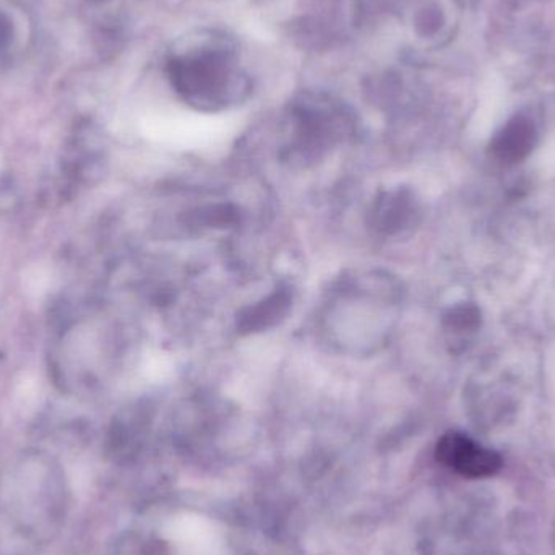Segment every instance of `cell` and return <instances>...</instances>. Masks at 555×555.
Listing matches in <instances>:
<instances>
[{"label": "cell", "mask_w": 555, "mask_h": 555, "mask_svg": "<svg viewBox=\"0 0 555 555\" xmlns=\"http://www.w3.org/2000/svg\"><path fill=\"white\" fill-rule=\"evenodd\" d=\"M436 456L443 466L465 478H488L502 468L501 455L460 433H447L437 443Z\"/></svg>", "instance_id": "6da1fadb"}, {"label": "cell", "mask_w": 555, "mask_h": 555, "mask_svg": "<svg viewBox=\"0 0 555 555\" xmlns=\"http://www.w3.org/2000/svg\"><path fill=\"white\" fill-rule=\"evenodd\" d=\"M414 215V205L406 192H385L372 208V224L380 233L393 234L404 230Z\"/></svg>", "instance_id": "3957f363"}, {"label": "cell", "mask_w": 555, "mask_h": 555, "mask_svg": "<svg viewBox=\"0 0 555 555\" xmlns=\"http://www.w3.org/2000/svg\"><path fill=\"white\" fill-rule=\"evenodd\" d=\"M293 307L289 287L280 286L259 302L247 306L237 315V332L256 335L280 325Z\"/></svg>", "instance_id": "7a4b0ae2"}, {"label": "cell", "mask_w": 555, "mask_h": 555, "mask_svg": "<svg viewBox=\"0 0 555 555\" xmlns=\"http://www.w3.org/2000/svg\"><path fill=\"white\" fill-rule=\"evenodd\" d=\"M530 127H525L524 124H514L499 139L495 149L501 153L502 158L517 159L530 150Z\"/></svg>", "instance_id": "277c9868"}, {"label": "cell", "mask_w": 555, "mask_h": 555, "mask_svg": "<svg viewBox=\"0 0 555 555\" xmlns=\"http://www.w3.org/2000/svg\"><path fill=\"white\" fill-rule=\"evenodd\" d=\"M49 284H51V273L44 267H31L23 275V286L31 296H42L49 289Z\"/></svg>", "instance_id": "5b68a950"}]
</instances>
